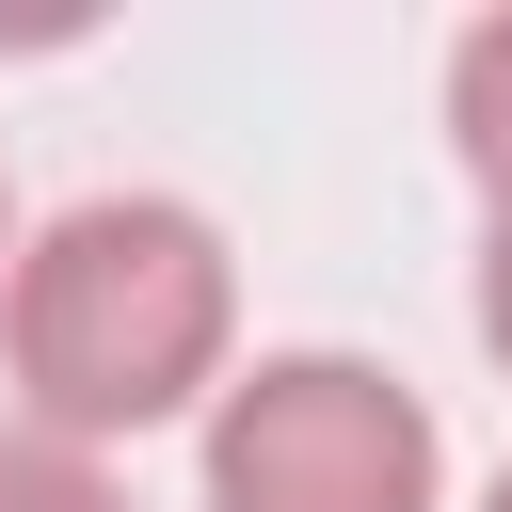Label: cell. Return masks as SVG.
Listing matches in <instances>:
<instances>
[{
    "label": "cell",
    "mask_w": 512,
    "mask_h": 512,
    "mask_svg": "<svg viewBox=\"0 0 512 512\" xmlns=\"http://www.w3.org/2000/svg\"><path fill=\"white\" fill-rule=\"evenodd\" d=\"M480 336L512 352V208H496V240H480Z\"/></svg>",
    "instance_id": "obj_5"
},
{
    "label": "cell",
    "mask_w": 512,
    "mask_h": 512,
    "mask_svg": "<svg viewBox=\"0 0 512 512\" xmlns=\"http://www.w3.org/2000/svg\"><path fill=\"white\" fill-rule=\"evenodd\" d=\"M0 512H128V480L64 432H0Z\"/></svg>",
    "instance_id": "obj_4"
},
{
    "label": "cell",
    "mask_w": 512,
    "mask_h": 512,
    "mask_svg": "<svg viewBox=\"0 0 512 512\" xmlns=\"http://www.w3.org/2000/svg\"><path fill=\"white\" fill-rule=\"evenodd\" d=\"M208 512H432V416L368 352H272L208 416Z\"/></svg>",
    "instance_id": "obj_2"
},
{
    "label": "cell",
    "mask_w": 512,
    "mask_h": 512,
    "mask_svg": "<svg viewBox=\"0 0 512 512\" xmlns=\"http://www.w3.org/2000/svg\"><path fill=\"white\" fill-rule=\"evenodd\" d=\"M448 128H464V160H480V192L512 208V16H480V32L448 48Z\"/></svg>",
    "instance_id": "obj_3"
},
{
    "label": "cell",
    "mask_w": 512,
    "mask_h": 512,
    "mask_svg": "<svg viewBox=\"0 0 512 512\" xmlns=\"http://www.w3.org/2000/svg\"><path fill=\"white\" fill-rule=\"evenodd\" d=\"M224 240L192 224V208H160V192H96V208H64L32 256H16V304H0V336H16V384H32V416L80 448V432H144V416H176L208 368H224Z\"/></svg>",
    "instance_id": "obj_1"
},
{
    "label": "cell",
    "mask_w": 512,
    "mask_h": 512,
    "mask_svg": "<svg viewBox=\"0 0 512 512\" xmlns=\"http://www.w3.org/2000/svg\"><path fill=\"white\" fill-rule=\"evenodd\" d=\"M480 512H512V464H496V496H480Z\"/></svg>",
    "instance_id": "obj_6"
}]
</instances>
